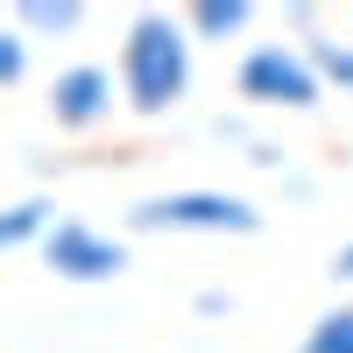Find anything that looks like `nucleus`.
Masks as SVG:
<instances>
[{"mask_svg":"<svg viewBox=\"0 0 353 353\" xmlns=\"http://www.w3.org/2000/svg\"><path fill=\"white\" fill-rule=\"evenodd\" d=\"M191 28L170 8H134L128 36H121V92L141 121H163V113L191 92Z\"/></svg>","mask_w":353,"mask_h":353,"instance_id":"f257e3e1","label":"nucleus"},{"mask_svg":"<svg viewBox=\"0 0 353 353\" xmlns=\"http://www.w3.org/2000/svg\"><path fill=\"white\" fill-rule=\"evenodd\" d=\"M134 233H261V212L241 191H156L128 212Z\"/></svg>","mask_w":353,"mask_h":353,"instance_id":"f03ea898","label":"nucleus"},{"mask_svg":"<svg viewBox=\"0 0 353 353\" xmlns=\"http://www.w3.org/2000/svg\"><path fill=\"white\" fill-rule=\"evenodd\" d=\"M233 92H241L248 106H290L304 113L325 99V78L311 71L304 43H254L241 64H233Z\"/></svg>","mask_w":353,"mask_h":353,"instance_id":"7ed1b4c3","label":"nucleus"},{"mask_svg":"<svg viewBox=\"0 0 353 353\" xmlns=\"http://www.w3.org/2000/svg\"><path fill=\"white\" fill-rule=\"evenodd\" d=\"M43 261L64 283H113L128 269V241H113V233L85 226V219H57V233L43 241Z\"/></svg>","mask_w":353,"mask_h":353,"instance_id":"20e7f679","label":"nucleus"},{"mask_svg":"<svg viewBox=\"0 0 353 353\" xmlns=\"http://www.w3.org/2000/svg\"><path fill=\"white\" fill-rule=\"evenodd\" d=\"M121 99H128V92H121V78H113L106 64H64V71L50 78V121L71 128V134L113 121V106H121Z\"/></svg>","mask_w":353,"mask_h":353,"instance_id":"39448f33","label":"nucleus"},{"mask_svg":"<svg viewBox=\"0 0 353 353\" xmlns=\"http://www.w3.org/2000/svg\"><path fill=\"white\" fill-rule=\"evenodd\" d=\"M85 0H14L8 8V21L21 28V36H78L85 28Z\"/></svg>","mask_w":353,"mask_h":353,"instance_id":"423d86ee","label":"nucleus"},{"mask_svg":"<svg viewBox=\"0 0 353 353\" xmlns=\"http://www.w3.org/2000/svg\"><path fill=\"white\" fill-rule=\"evenodd\" d=\"M248 21H254V0H191L184 8V28L198 43H226V36H241Z\"/></svg>","mask_w":353,"mask_h":353,"instance_id":"0eeeda50","label":"nucleus"},{"mask_svg":"<svg viewBox=\"0 0 353 353\" xmlns=\"http://www.w3.org/2000/svg\"><path fill=\"white\" fill-rule=\"evenodd\" d=\"M57 233V205L50 198H21L0 212V248H28V241H50Z\"/></svg>","mask_w":353,"mask_h":353,"instance_id":"6e6552de","label":"nucleus"},{"mask_svg":"<svg viewBox=\"0 0 353 353\" xmlns=\"http://www.w3.org/2000/svg\"><path fill=\"white\" fill-rule=\"evenodd\" d=\"M304 57H311V71L325 78V85H339V92L353 99V43H339V36H304Z\"/></svg>","mask_w":353,"mask_h":353,"instance_id":"1a4fd4ad","label":"nucleus"},{"mask_svg":"<svg viewBox=\"0 0 353 353\" xmlns=\"http://www.w3.org/2000/svg\"><path fill=\"white\" fill-rule=\"evenodd\" d=\"M297 353H353V304H332V311L304 332Z\"/></svg>","mask_w":353,"mask_h":353,"instance_id":"9d476101","label":"nucleus"},{"mask_svg":"<svg viewBox=\"0 0 353 353\" xmlns=\"http://www.w3.org/2000/svg\"><path fill=\"white\" fill-rule=\"evenodd\" d=\"M21 78H28V36H21V28L8 21V28H0V85L14 92Z\"/></svg>","mask_w":353,"mask_h":353,"instance_id":"9b49d317","label":"nucleus"},{"mask_svg":"<svg viewBox=\"0 0 353 353\" xmlns=\"http://www.w3.org/2000/svg\"><path fill=\"white\" fill-rule=\"evenodd\" d=\"M198 311H205V318H219V311H233V297H226V290H198Z\"/></svg>","mask_w":353,"mask_h":353,"instance_id":"f8f14e48","label":"nucleus"},{"mask_svg":"<svg viewBox=\"0 0 353 353\" xmlns=\"http://www.w3.org/2000/svg\"><path fill=\"white\" fill-rule=\"evenodd\" d=\"M212 134H219V141H248V121H233V113H219V121H212Z\"/></svg>","mask_w":353,"mask_h":353,"instance_id":"ddd939ff","label":"nucleus"},{"mask_svg":"<svg viewBox=\"0 0 353 353\" xmlns=\"http://www.w3.org/2000/svg\"><path fill=\"white\" fill-rule=\"evenodd\" d=\"M332 283H353V241H346V248L332 254Z\"/></svg>","mask_w":353,"mask_h":353,"instance_id":"4468645a","label":"nucleus"}]
</instances>
